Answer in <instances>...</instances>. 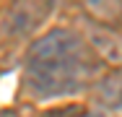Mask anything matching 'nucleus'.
Returning a JSON list of instances; mask_svg holds the SVG:
<instances>
[{"label":"nucleus","instance_id":"nucleus-7","mask_svg":"<svg viewBox=\"0 0 122 117\" xmlns=\"http://www.w3.org/2000/svg\"><path fill=\"white\" fill-rule=\"evenodd\" d=\"M0 117H24V115L16 112V109H0Z\"/></svg>","mask_w":122,"mask_h":117},{"label":"nucleus","instance_id":"nucleus-2","mask_svg":"<svg viewBox=\"0 0 122 117\" xmlns=\"http://www.w3.org/2000/svg\"><path fill=\"white\" fill-rule=\"evenodd\" d=\"M83 37H86L91 52L99 57L101 65L122 68V34L117 31V26H104V23L88 21Z\"/></svg>","mask_w":122,"mask_h":117},{"label":"nucleus","instance_id":"nucleus-3","mask_svg":"<svg viewBox=\"0 0 122 117\" xmlns=\"http://www.w3.org/2000/svg\"><path fill=\"white\" fill-rule=\"evenodd\" d=\"M88 91L101 112H122V68H109L99 73Z\"/></svg>","mask_w":122,"mask_h":117},{"label":"nucleus","instance_id":"nucleus-4","mask_svg":"<svg viewBox=\"0 0 122 117\" xmlns=\"http://www.w3.org/2000/svg\"><path fill=\"white\" fill-rule=\"evenodd\" d=\"M78 8L86 16V21L104 26L122 23V0H78Z\"/></svg>","mask_w":122,"mask_h":117},{"label":"nucleus","instance_id":"nucleus-6","mask_svg":"<svg viewBox=\"0 0 122 117\" xmlns=\"http://www.w3.org/2000/svg\"><path fill=\"white\" fill-rule=\"evenodd\" d=\"M78 117H107V115H104L101 109H86L83 115H78Z\"/></svg>","mask_w":122,"mask_h":117},{"label":"nucleus","instance_id":"nucleus-5","mask_svg":"<svg viewBox=\"0 0 122 117\" xmlns=\"http://www.w3.org/2000/svg\"><path fill=\"white\" fill-rule=\"evenodd\" d=\"M86 109L81 107V104H68V107H55V109H47L42 117H78L83 115Z\"/></svg>","mask_w":122,"mask_h":117},{"label":"nucleus","instance_id":"nucleus-1","mask_svg":"<svg viewBox=\"0 0 122 117\" xmlns=\"http://www.w3.org/2000/svg\"><path fill=\"white\" fill-rule=\"evenodd\" d=\"M101 70L86 37L75 29L55 26L34 37L24 55L21 91L29 99L49 101L86 91Z\"/></svg>","mask_w":122,"mask_h":117}]
</instances>
